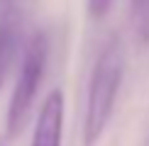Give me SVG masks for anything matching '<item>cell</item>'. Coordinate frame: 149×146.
Wrapping results in <instances>:
<instances>
[{
	"label": "cell",
	"mask_w": 149,
	"mask_h": 146,
	"mask_svg": "<svg viewBox=\"0 0 149 146\" xmlns=\"http://www.w3.org/2000/svg\"><path fill=\"white\" fill-rule=\"evenodd\" d=\"M134 3H149V0H134Z\"/></svg>",
	"instance_id": "52a82bcc"
},
{
	"label": "cell",
	"mask_w": 149,
	"mask_h": 146,
	"mask_svg": "<svg viewBox=\"0 0 149 146\" xmlns=\"http://www.w3.org/2000/svg\"><path fill=\"white\" fill-rule=\"evenodd\" d=\"M47 56H49V41L44 32H37L29 39L27 49H24V59H22V68L20 78L15 83V90L10 95V105L8 114H5V134L8 139H15L24 132L29 122V112H32V102L39 90L42 76L47 68Z\"/></svg>",
	"instance_id": "7a4b0ae2"
},
{
	"label": "cell",
	"mask_w": 149,
	"mask_h": 146,
	"mask_svg": "<svg viewBox=\"0 0 149 146\" xmlns=\"http://www.w3.org/2000/svg\"><path fill=\"white\" fill-rule=\"evenodd\" d=\"M110 5H113V0H88V15L93 20H103L110 12Z\"/></svg>",
	"instance_id": "5b68a950"
},
{
	"label": "cell",
	"mask_w": 149,
	"mask_h": 146,
	"mask_svg": "<svg viewBox=\"0 0 149 146\" xmlns=\"http://www.w3.org/2000/svg\"><path fill=\"white\" fill-rule=\"evenodd\" d=\"M61 134H64V93L52 90L37 114L32 146H61Z\"/></svg>",
	"instance_id": "3957f363"
},
{
	"label": "cell",
	"mask_w": 149,
	"mask_h": 146,
	"mask_svg": "<svg viewBox=\"0 0 149 146\" xmlns=\"http://www.w3.org/2000/svg\"><path fill=\"white\" fill-rule=\"evenodd\" d=\"M15 51H17V27L12 20H3L0 22V85L10 71Z\"/></svg>",
	"instance_id": "277c9868"
},
{
	"label": "cell",
	"mask_w": 149,
	"mask_h": 146,
	"mask_svg": "<svg viewBox=\"0 0 149 146\" xmlns=\"http://www.w3.org/2000/svg\"><path fill=\"white\" fill-rule=\"evenodd\" d=\"M125 56H122L120 39H110L98 54L95 66L88 83V100H86V119H83V144L93 146L105 134L115 110V100L120 93Z\"/></svg>",
	"instance_id": "6da1fadb"
},
{
	"label": "cell",
	"mask_w": 149,
	"mask_h": 146,
	"mask_svg": "<svg viewBox=\"0 0 149 146\" xmlns=\"http://www.w3.org/2000/svg\"><path fill=\"white\" fill-rule=\"evenodd\" d=\"M0 146H8V144H5V139H0Z\"/></svg>",
	"instance_id": "8992f818"
}]
</instances>
